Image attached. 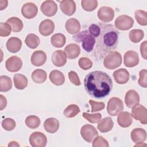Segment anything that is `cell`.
I'll return each mask as SVG.
<instances>
[{
    "label": "cell",
    "instance_id": "obj_14",
    "mask_svg": "<svg viewBox=\"0 0 147 147\" xmlns=\"http://www.w3.org/2000/svg\"><path fill=\"white\" fill-rule=\"evenodd\" d=\"M38 13L37 6L32 2L25 3L21 8L22 15L27 19H32L35 17Z\"/></svg>",
    "mask_w": 147,
    "mask_h": 147
},
{
    "label": "cell",
    "instance_id": "obj_41",
    "mask_svg": "<svg viewBox=\"0 0 147 147\" xmlns=\"http://www.w3.org/2000/svg\"><path fill=\"white\" fill-rule=\"evenodd\" d=\"M16 126V123L14 119L10 118H5L2 121V127L7 131L13 130Z\"/></svg>",
    "mask_w": 147,
    "mask_h": 147
},
{
    "label": "cell",
    "instance_id": "obj_1",
    "mask_svg": "<svg viewBox=\"0 0 147 147\" xmlns=\"http://www.w3.org/2000/svg\"><path fill=\"white\" fill-rule=\"evenodd\" d=\"M100 32L95 37L94 55L96 60H100L110 52L115 49L118 44V32L111 24L98 22Z\"/></svg>",
    "mask_w": 147,
    "mask_h": 147
},
{
    "label": "cell",
    "instance_id": "obj_17",
    "mask_svg": "<svg viewBox=\"0 0 147 147\" xmlns=\"http://www.w3.org/2000/svg\"><path fill=\"white\" fill-rule=\"evenodd\" d=\"M113 76L116 83L119 84L126 83L130 78L129 72L125 68H120L115 71Z\"/></svg>",
    "mask_w": 147,
    "mask_h": 147
},
{
    "label": "cell",
    "instance_id": "obj_35",
    "mask_svg": "<svg viewBox=\"0 0 147 147\" xmlns=\"http://www.w3.org/2000/svg\"><path fill=\"white\" fill-rule=\"evenodd\" d=\"M80 111V109L76 105L71 104L65 109L63 111V114L65 117L70 118L75 117Z\"/></svg>",
    "mask_w": 147,
    "mask_h": 147
},
{
    "label": "cell",
    "instance_id": "obj_20",
    "mask_svg": "<svg viewBox=\"0 0 147 147\" xmlns=\"http://www.w3.org/2000/svg\"><path fill=\"white\" fill-rule=\"evenodd\" d=\"M47 60L46 53L41 50L34 51L30 57L31 63L37 67L42 65Z\"/></svg>",
    "mask_w": 147,
    "mask_h": 147
},
{
    "label": "cell",
    "instance_id": "obj_8",
    "mask_svg": "<svg viewBox=\"0 0 147 147\" xmlns=\"http://www.w3.org/2000/svg\"><path fill=\"white\" fill-rule=\"evenodd\" d=\"M131 117L143 125L147 123V110L144 106L138 104L132 108Z\"/></svg>",
    "mask_w": 147,
    "mask_h": 147
},
{
    "label": "cell",
    "instance_id": "obj_18",
    "mask_svg": "<svg viewBox=\"0 0 147 147\" xmlns=\"http://www.w3.org/2000/svg\"><path fill=\"white\" fill-rule=\"evenodd\" d=\"M67 55L63 50H57L52 55L53 64L58 67L64 66L67 62Z\"/></svg>",
    "mask_w": 147,
    "mask_h": 147
},
{
    "label": "cell",
    "instance_id": "obj_51",
    "mask_svg": "<svg viewBox=\"0 0 147 147\" xmlns=\"http://www.w3.org/2000/svg\"><path fill=\"white\" fill-rule=\"evenodd\" d=\"M20 145V144L17 142V141H10L9 144H8V146L9 147H19Z\"/></svg>",
    "mask_w": 147,
    "mask_h": 147
},
{
    "label": "cell",
    "instance_id": "obj_19",
    "mask_svg": "<svg viewBox=\"0 0 147 147\" xmlns=\"http://www.w3.org/2000/svg\"><path fill=\"white\" fill-rule=\"evenodd\" d=\"M60 8L64 14L71 16L76 11V3L72 0H64L60 2Z\"/></svg>",
    "mask_w": 147,
    "mask_h": 147
},
{
    "label": "cell",
    "instance_id": "obj_3",
    "mask_svg": "<svg viewBox=\"0 0 147 147\" xmlns=\"http://www.w3.org/2000/svg\"><path fill=\"white\" fill-rule=\"evenodd\" d=\"M73 39L76 42H81L83 49L87 52L94 50L95 44V38L91 35L87 30L79 32L73 36Z\"/></svg>",
    "mask_w": 147,
    "mask_h": 147
},
{
    "label": "cell",
    "instance_id": "obj_36",
    "mask_svg": "<svg viewBox=\"0 0 147 147\" xmlns=\"http://www.w3.org/2000/svg\"><path fill=\"white\" fill-rule=\"evenodd\" d=\"M144 37V32L141 29H133L129 32V38L133 43L139 42Z\"/></svg>",
    "mask_w": 147,
    "mask_h": 147
},
{
    "label": "cell",
    "instance_id": "obj_47",
    "mask_svg": "<svg viewBox=\"0 0 147 147\" xmlns=\"http://www.w3.org/2000/svg\"><path fill=\"white\" fill-rule=\"evenodd\" d=\"M68 76L71 82L74 85L78 86L81 84V82L79 79V78L76 72L73 71L69 72L68 74Z\"/></svg>",
    "mask_w": 147,
    "mask_h": 147
},
{
    "label": "cell",
    "instance_id": "obj_43",
    "mask_svg": "<svg viewBox=\"0 0 147 147\" xmlns=\"http://www.w3.org/2000/svg\"><path fill=\"white\" fill-rule=\"evenodd\" d=\"M93 147H109V144L108 141L102 136L96 137L92 141Z\"/></svg>",
    "mask_w": 147,
    "mask_h": 147
},
{
    "label": "cell",
    "instance_id": "obj_38",
    "mask_svg": "<svg viewBox=\"0 0 147 147\" xmlns=\"http://www.w3.org/2000/svg\"><path fill=\"white\" fill-rule=\"evenodd\" d=\"M135 18L137 22L142 26L147 25V13L142 10H137L134 13Z\"/></svg>",
    "mask_w": 147,
    "mask_h": 147
},
{
    "label": "cell",
    "instance_id": "obj_26",
    "mask_svg": "<svg viewBox=\"0 0 147 147\" xmlns=\"http://www.w3.org/2000/svg\"><path fill=\"white\" fill-rule=\"evenodd\" d=\"M64 52L67 57L69 59H74L79 56L80 53V47L76 44H69L67 45L65 49Z\"/></svg>",
    "mask_w": 147,
    "mask_h": 147
},
{
    "label": "cell",
    "instance_id": "obj_12",
    "mask_svg": "<svg viewBox=\"0 0 147 147\" xmlns=\"http://www.w3.org/2000/svg\"><path fill=\"white\" fill-rule=\"evenodd\" d=\"M98 17L103 22H109L111 21L114 17V10L108 6H102L98 11Z\"/></svg>",
    "mask_w": 147,
    "mask_h": 147
},
{
    "label": "cell",
    "instance_id": "obj_46",
    "mask_svg": "<svg viewBox=\"0 0 147 147\" xmlns=\"http://www.w3.org/2000/svg\"><path fill=\"white\" fill-rule=\"evenodd\" d=\"M89 103L90 104L91 106V112H96L98 111H100L102 110H103L105 107V105L103 102H96L94 100L90 99L89 100Z\"/></svg>",
    "mask_w": 147,
    "mask_h": 147
},
{
    "label": "cell",
    "instance_id": "obj_33",
    "mask_svg": "<svg viewBox=\"0 0 147 147\" xmlns=\"http://www.w3.org/2000/svg\"><path fill=\"white\" fill-rule=\"evenodd\" d=\"M25 42L26 45L31 49L36 48L40 44L39 37L33 33L29 34L25 38Z\"/></svg>",
    "mask_w": 147,
    "mask_h": 147
},
{
    "label": "cell",
    "instance_id": "obj_2",
    "mask_svg": "<svg viewBox=\"0 0 147 147\" xmlns=\"http://www.w3.org/2000/svg\"><path fill=\"white\" fill-rule=\"evenodd\" d=\"M84 87L91 96L102 99L109 95L112 90L113 81L106 73L95 71L88 73L85 76Z\"/></svg>",
    "mask_w": 147,
    "mask_h": 147
},
{
    "label": "cell",
    "instance_id": "obj_15",
    "mask_svg": "<svg viewBox=\"0 0 147 147\" xmlns=\"http://www.w3.org/2000/svg\"><path fill=\"white\" fill-rule=\"evenodd\" d=\"M140 96L138 92L134 90H130L127 91L125 97V102L127 107L132 109L139 104Z\"/></svg>",
    "mask_w": 147,
    "mask_h": 147
},
{
    "label": "cell",
    "instance_id": "obj_11",
    "mask_svg": "<svg viewBox=\"0 0 147 147\" xmlns=\"http://www.w3.org/2000/svg\"><path fill=\"white\" fill-rule=\"evenodd\" d=\"M22 66V61L21 58L16 56H13L6 61L5 67L6 69L11 72L18 71Z\"/></svg>",
    "mask_w": 147,
    "mask_h": 147
},
{
    "label": "cell",
    "instance_id": "obj_21",
    "mask_svg": "<svg viewBox=\"0 0 147 147\" xmlns=\"http://www.w3.org/2000/svg\"><path fill=\"white\" fill-rule=\"evenodd\" d=\"M130 137L133 142L139 144L144 142L146 138V132L142 128H135L131 131Z\"/></svg>",
    "mask_w": 147,
    "mask_h": 147
},
{
    "label": "cell",
    "instance_id": "obj_24",
    "mask_svg": "<svg viewBox=\"0 0 147 147\" xmlns=\"http://www.w3.org/2000/svg\"><path fill=\"white\" fill-rule=\"evenodd\" d=\"M6 48L11 53H16L18 52L22 46L21 40L17 37H10L6 42Z\"/></svg>",
    "mask_w": 147,
    "mask_h": 147
},
{
    "label": "cell",
    "instance_id": "obj_50",
    "mask_svg": "<svg viewBox=\"0 0 147 147\" xmlns=\"http://www.w3.org/2000/svg\"><path fill=\"white\" fill-rule=\"evenodd\" d=\"M7 4H8L7 1L1 0L0 1V10H3V9H5L7 6Z\"/></svg>",
    "mask_w": 147,
    "mask_h": 147
},
{
    "label": "cell",
    "instance_id": "obj_30",
    "mask_svg": "<svg viewBox=\"0 0 147 147\" xmlns=\"http://www.w3.org/2000/svg\"><path fill=\"white\" fill-rule=\"evenodd\" d=\"M31 78L34 82L40 84L44 83L47 78L46 72L41 69H35L31 75Z\"/></svg>",
    "mask_w": 147,
    "mask_h": 147
},
{
    "label": "cell",
    "instance_id": "obj_22",
    "mask_svg": "<svg viewBox=\"0 0 147 147\" xmlns=\"http://www.w3.org/2000/svg\"><path fill=\"white\" fill-rule=\"evenodd\" d=\"M132 122L131 115L127 111H122L118 115L117 122L122 127L125 128L129 127L131 125Z\"/></svg>",
    "mask_w": 147,
    "mask_h": 147
},
{
    "label": "cell",
    "instance_id": "obj_40",
    "mask_svg": "<svg viewBox=\"0 0 147 147\" xmlns=\"http://www.w3.org/2000/svg\"><path fill=\"white\" fill-rule=\"evenodd\" d=\"M82 116L88 121L92 123H98L102 119V115L100 113H96L90 114L87 113H83Z\"/></svg>",
    "mask_w": 147,
    "mask_h": 147
},
{
    "label": "cell",
    "instance_id": "obj_34",
    "mask_svg": "<svg viewBox=\"0 0 147 147\" xmlns=\"http://www.w3.org/2000/svg\"><path fill=\"white\" fill-rule=\"evenodd\" d=\"M12 87V81L10 78L6 75L0 76V91L7 92Z\"/></svg>",
    "mask_w": 147,
    "mask_h": 147
},
{
    "label": "cell",
    "instance_id": "obj_49",
    "mask_svg": "<svg viewBox=\"0 0 147 147\" xmlns=\"http://www.w3.org/2000/svg\"><path fill=\"white\" fill-rule=\"evenodd\" d=\"M7 105V99L2 95H0V110H3Z\"/></svg>",
    "mask_w": 147,
    "mask_h": 147
},
{
    "label": "cell",
    "instance_id": "obj_27",
    "mask_svg": "<svg viewBox=\"0 0 147 147\" xmlns=\"http://www.w3.org/2000/svg\"><path fill=\"white\" fill-rule=\"evenodd\" d=\"M49 78L51 83L56 86H61L64 83L65 76L60 71L55 69L52 71L49 75Z\"/></svg>",
    "mask_w": 147,
    "mask_h": 147
},
{
    "label": "cell",
    "instance_id": "obj_9",
    "mask_svg": "<svg viewBox=\"0 0 147 147\" xmlns=\"http://www.w3.org/2000/svg\"><path fill=\"white\" fill-rule=\"evenodd\" d=\"M29 143L33 147H44L47 143V138L44 134L40 131L32 133L29 137Z\"/></svg>",
    "mask_w": 147,
    "mask_h": 147
},
{
    "label": "cell",
    "instance_id": "obj_31",
    "mask_svg": "<svg viewBox=\"0 0 147 147\" xmlns=\"http://www.w3.org/2000/svg\"><path fill=\"white\" fill-rule=\"evenodd\" d=\"M6 22L10 25L12 31L14 32H20L24 27L22 21L19 18L16 17H12L9 18L6 21Z\"/></svg>",
    "mask_w": 147,
    "mask_h": 147
},
{
    "label": "cell",
    "instance_id": "obj_44",
    "mask_svg": "<svg viewBox=\"0 0 147 147\" xmlns=\"http://www.w3.org/2000/svg\"><path fill=\"white\" fill-rule=\"evenodd\" d=\"M11 28L7 22L0 23V36L6 37L10 34Z\"/></svg>",
    "mask_w": 147,
    "mask_h": 147
},
{
    "label": "cell",
    "instance_id": "obj_7",
    "mask_svg": "<svg viewBox=\"0 0 147 147\" xmlns=\"http://www.w3.org/2000/svg\"><path fill=\"white\" fill-rule=\"evenodd\" d=\"M82 137L87 142H92L94 139L98 136V132L95 127L90 124L83 125L80 129Z\"/></svg>",
    "mask_w": 147,
    "mask_h": 147
},
{
    "label": "cell",
    "instance_id": "obj_42",
    "mask_svg": "<svg viewBox=\"0 0 147 147\" xmlns=\"http://www.w3.org/2000/svg\"><path fill=\"white\" fill-rule=\"evenodd\" d=\"M78 64L82 69L87 70L92 67V62L89 58L83 57L79 59Z\"/></svg>",
    "mask_w": 147,
    "mask_h": 147
},
{
    "label": "cell",
    "instance_id": "obj_37",
    "mask_svg": "<svg viewBox=\"0 0 147 147\" xmlns=\"http://www.w3.org/2000/svg\"><path fill=\"white\" fill-rule=\"evenodd\" d=\"M25 122L28 127L34 129L40 126V119L37 116L29 115L26 118Z\"/></svg>",
    "mask_w": 147,
    "mask_h": 147
},
{
    "label": "cell",
    "instance_id": "obj_32",
    "mask_svg": "<svg viewBox=\"0 0 147 147\" xmlns=\"http://www.w3.org/2000/svg\"><path fill=\"white\" fill-rule=\"evenodd\" d=\"M51 44L56 48L63 47L66 42L65 36L61 33H56L51 37Z\"/></svg>",
    "mask_w": 147,
    "mask_h": 147
},
{
    "label": "cell",
    "instance_id": "obj_29",
    "mask_svg": "<svg viewBox=\"0 0 147 147\" xmlns=\"http://www.w3.org/2000/svg\"><path fill=\"white\" fill-rule=\"evenodd\" d=\"M13 81L15 87L18 90L25 88L28 83L27 78L25 75L20 74H16L14 75Z\"/></svg>",
    "mask_w": 147,
    "mask_h": 147
},
{
    "label": "cell",
    "instance_id": "obj_13",
    "mask_svg": "<svg viewBox=\"0 0 147 147\" xmlns=\"http://www.w3.org/2000/svg\"><path fill=\"white\" fill-rule=\"evenodd\" d=\"M140 59L138 53L134 51H127L123 56V63L127 67H134L139 63Z\"/></svg>",
    "mask_w": 147,
    "mask_h": 147
},
{
    "label": "cell",
    "instance_id": "obj_6",
    "mask_svg": "<svg viewBox=\"0 0 147 147\" xmlns=\"http://www.w3.org/2000/svg\"><path fill=\"white\" fill-rule=\"evenodd\" d=\"M134 25L133 19L127 15H121L115 21V28L120 30H127Z\"/></svg>",
    "mask_w": 147,
    "mask_h": 147
},
{
    "label": "cell",
    "instance_id": "obj_16",
    "mask_svg": "<svg viewBox=\"0 0 147 147\" xmlns=\"http://www.w3.org/2000/svg\"><path fill=\"white\" fill-rule=\"evenodd\" d=\"M55 29V24L53 22L49 20L46 19L41 21L39 25V32L44 36H49L53 32Z\"/></svg>",
    "mask_w": 147,
    "mask_h": 147
},
{
    "label": "cell",
    "instance_id": "obj_23",
    "mask_svg": "<svg viewBox=\"0 0 147 147\" xmlns=\"http://www.w3.org/2000/svg\"><path fill=\"white\" fill-rule=\"evenodd\" d=\"M65 28L68 33L71 34H74L79 32L81 26L79 21L77 19L71 18L66 21Z\"/></svg>",
    "mask_w": 147,
    "mask_h": 147
},
{
    "label": "cell",
    "instance_id": "obj_4",
    "mask_svg": "<svg viewBox=\"0 0 147 147\" xmlns=\"http://www.w3.org/2000/svg\"><path fill=\"white\" fill-rule=\"evenodd\" d=\"M103 59V65L108 69H115L122 64V56L117 51H113L109 52Z\"/></svg>",
    "mask_w": 147,
    "mask_h": 147
},
{
    "label": "cell",
    "instance_id": "obj_28",
    "mask_svg": "<svg viewBox=\"0 0 147 147\" xmlns=\"http://www.w3.org/2000/svg\"><path fill=\"white\" fill-rule=\"evenodd\" d=\"M114 126V123L112 119L109 117L104 118L98 122L97 128L101 133H107L110 131Z\"/></svg>",
    "mask_w": 147,
    "mask_h": 147
},
{
    "label": "cell",
    "instance_id": "obj_39",
    "mask_svg": "<svg viewBox=\"0 0 147 147\" xmlns=\"http://www.w3.org/2000/svg\"><path fill=\"white\" fill-rule=\"evenodd\" d=\"M81 5L84 10L87 11H92L98 6V1L96 0H82Z\"/></svg>",
    "mask_w": 147,
    "mask_h": 147
},
{
    "label": "cell",
    "instance_id": "obj_48",
    "mask_svg": "<svg viewBox=\"0 0 147 147\" xmlns=\"http://www.w3.org/2000/svg\"><path fill=\"white\" fill-rule=\"evenodd\" d=\"M146 47H147V42L146 41H144L140 45V52L142 57L146 60L147 59V52H146Z\"/></svg>",
    "mask_w": 147,
    "mask_h": 147
},
{
    "label": "cell",
    "instance_id": "obj_25",
    "mask_svg": "<svg viewBox=\"0 0 147 147\" xmlns=\"http://www.w3.org/2000/svg\"><path fill=\"white\" fill-rule=\"evenodd\" d=\"M44 127L48 133H55L59 128V122L55 118H48L44 121Z\"/></svg>",
    "mask_w": 147,
    "mask_h": 147
},
{
    "label": "cell",
    "instance_id": "obj_5",
    "mask_svg": "<svg viewBox=\"0 0 147 147\" xmlns=\"http://www.w3.org/2000/svg\"><path fill=\"white\" fill-rule=\"evenodd\" d=\"M123 110L122 100L117 97L111 98L107 103V111L111 116L118 115Z\"/></svg>",
    "mask_w": 147,
    "mask_h": 147
},
{
    "label": "cell",
    "instance_id": "obj_45",
    "mask_svg": "<svg viewBox=\"0 0 147 147\" xmlns=\"http://www.w3.org/2000/svg\"><path fill=\"white\" fill-rule=\"evenodd\" d=\"M140 78L138 80L139 85L144 88L147 87V71L146 69H142L139 72Z\"/></svg>",
    "mask_w": 147,
    "mask_h": 147
},
{
    "label": "cell",
    "instance_id": "obj_10",
    "mask_svg": "<svg viewBox=\"0 0 147 147\" xmlns=\"http://www.w3.org/2000/svg\"><path fill=\"white\" fill-rule=\"evenodd\" d=\"M42 13L47 17L55 16L57 11V5L52 0H48L43 2L40 6Z\"/></svg>",
    "mask_w": 147,
    "mask_h": 147
}]
</instances>
